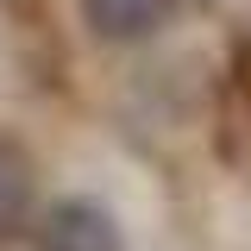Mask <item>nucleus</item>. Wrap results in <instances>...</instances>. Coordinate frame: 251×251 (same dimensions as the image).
<instances>
[{"mask_svg": "<svg viewBox=\"0 0 251 251\" xmlns=\"http://www.w3.org/2000/svg\"><path fill=\"white\" fill-rule=\"evenodd\" d=\"M31 239L38 251H126L120 220L88 195H57L31 214Z\"/></svg>", "mask_w": 251, "mask_h": 251, "instance_id": "1", "label": "nucleus"}, {"mask_svg": "<svg viewBox=\"0 0 251 251\" xmlns=\"http://www.w3.org/2000/svg\"><path fill=\"white\" fill-rule=\"evenodd\" d=\"M176 0H82V25L100 44H145L170 25Z\"/></svg>", "mask_w": 251, "mask_h": 251, "instance_id": "2", "label": "nucleus"}, {"mask_svg": "<svg viewBox=\"0 0 251 251\" xmlns=\"http://www.w3.org/2000/svg\"><path fill=\"white\" fill-rule=\"evenodd\" d=\"M31 214H38V170L13 138H0V239L25 232Z\"/></svg>", "mask_w": 251, "mask_h": 251, "instance_id": "3", "label": "nucleus"}]
</instances>
